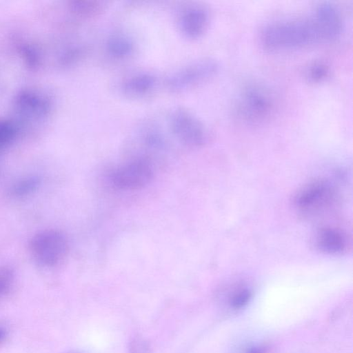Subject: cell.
I'll return each instance as SVG.
<instances>
[{"label": "cell", "instance_id": "cell-18", "mask_svg": "<svg viewBox=\"0 0 353 353\" xmlns=\"http://www.w3.org/2000/svg\"><path fill=\"white\" fill-rule=\"evenodd\" d=\"M329 74V68L323 62L316 61L308 66L306 77L312 83H319L324 80Z\"/></svg>", "mask_w": 353, "mask_h": 353}, {"label": "cell", "instance_id": "cell-17", "mask_svg": "<svg viewBox=\"0 0 353 353\" xmlns=\"http://www.w3.org/2000/svg\"><path fill=\"white\" fill-rule=\"evenodd\" d=\"M14 279L15 272L10 265H0V297L7 294L10 291Z\"/></svg>", "mask_w": 353, "mask_h": 353}, {"label": "cell", "instance_id": "cell-10", "mask_svg": "<svg viewBox=\"0 0 353 353\" xmlns=\"http://www.w3.org/2000/svg\"><path fill=\"white\" fill-rule=\"evenodd\" d=\"M327 41L336 39L342 32L343 21L339 9L332 3L323 2L313 12Z\"/></svg>", "mask_w": 353, "mask_h": 353}, {"label": "cell", "instance_id": "cell-14", "mask_svg": "<svg viewBox=\"0 0 353 353\" xmlns=\"http://www.w3.org/2000/svg\"><path fill=\"white\" fill-rule=\"evenodd\" d=\"M71 12L83 19L96 17L105 10L106 3L97 0H74L69 4Z\"/></svg>", "mask_w": 353, "mask_h": 353}, {"label": "cell", "instance_id": "cell-15", "mask_svg": "<svg viewBox=\"0 0 353 353\" xmlns=\"http://www.w3.org/2000/svg\"><path fill=\"white\" fill-rule=\"evenodd\" d=\"M39 185L40 179L37 176H26L15 181L11 186L9 192L12 196L21 198L33 193Z\"/></svg>", "mask_w": 353, "mask_h": 353}, {"label": "cell", "instance_id": "cell-5", "mask_svg": "<svg viewBox=\"0 0 353 353\" xmlns=\"http://www.w3.org/2000/svg\"><path fill=\"white\" fill-rule=\"evenodd\" d=\"M168 126L173 137L185 146L197 148L207 141L208 132L206 127L185 108H179L171 112Z\"/></svg>", "mask_w": 353, "mask_h": 353}, {"label": "cell", "instance_id": "cell-8", "mask_svg": "<svg viewBox=\"0 0 353 353\" xmlns=\"http://www.w3.org/2000/svg\"><path fill=\"white\" fill-rule=\"evenodd\" d=\"M14 105L17 112L25 118H42L48 115L51 109V103L48 97L31 90L18 93Z\"/></svg>", "mask_w": 353, "mask_h": 353}, {"label": "cell", "instance_id": "cell-20", "mask_svg": "<svg viewBox=\"0 0 353 353\" xmlns=\"http://www.w3.org/2000/svg\"><path fill=\"white\" fill-rule=\"evenodd\" d=\"M148 345L145 341L141 340L134 341L131 345L132 353H146Z\"/></svg>", "mask_w": 353, "mask_h": 353}, {"label": "cell", "instance_id": "cell-7", "mask_svg": "<svg viewBox=\"0 0 353 353\" xmlns=\"http://www.w3.org/2000/svg\"><path fill=\"white\" fill-rule=\"evenodd\" d=\"M153 168L148 158L137 157L120 166L112 174L111 180L121 190H134L148 185L153 176Z\"/></svg>", "mask_w": 353, "mask_h": 353}, {"label": "cell", "instance_id": "cell-19", "mask_svg": "<svg viewBox=\"0 0 353 353\" xmlns=\"http://www.w3.org/2000/svg\"><path fill=\"white\" fill-rule=\"evenodd\" d=\"M252 292L249 289H243L237 292L231 299L230 304L233 308L243 307L250 301Z\"/></svg>", "mask_w": 353, "mask_h": 353}, {"label": "cell", "instance_id": "cell-3", "mask_svg": "<svg viewBox=\"0 0 353 353\" xmlns=\"http://www.w3.org/2000/svg\"><path fill=\"white\" fill-rule=\"evenodd\" d=\"M28 248L31 256L37 263L43 267L52 268L58 265L66 256L68 241L62 232L46 229L31 237Z\"/></svg>", "mask_w": 353, "mask_h": 353}, {"label": "cell", "instance_id": "cell-11", "mask_svg": "<svg viewBox=\"0 0 353 353\" xmlns=\"http://www.w3.org/2000/svg\"><path fill=\"white\" fill-rule=\"evenodd\" d=\"M314 242L319 250L329 254H341L347 251L349 245L346 234L332 226H325L318 230Z\"/></svg>", "mask_w": 353, "mask_h": 353}, {"label": "cell", "instance_id": "cell-2", "mask_svg": "<svg viewBox=\"0 0 353 353\" xmlns=\"http://www.w3.org/2000/svg\"><path fill=\"white\" fill-rule=\"evenodd\" d=\"M274 108L275 98L272 91L257 81L245 83L234 103V112L238 119L250 125L267 121L272 115Z\"/></svg>", "mask_w": 353, "mask_h": 353}, {"label": "cell", "instance_id": "cell-12", "mask_svg": "<svg viewBox=\"0 0 353 353\" xmlns=\"http://www.w3.org/2000/svg\"><path fill=\"white\" fill-rule=\"evenodd\" d=\"M156 77L150 72H139L127 78L121 84L123 94L130 97H141L150 93L156 87Z\"/></svg>", "mask_w": 353, "mask_h": 353}, {"label": "cell", "instance_id": "cell-23", "mask_svg": "<svg viewBox=\"0 0 353 353\" xmlns=\"http://www.w3.org/2000/svg\"><path fill=\"white\" fill-rule=\"evenodd\" d=\"M69 353H81V352H69Z\"/></svg>", "mask_w": 353, "mask_h": 353}, {"label": "cell", "instance_id": "cell-22", "mask_svg": "<svg viewBox=\"0 0 353 353\" xmlns=\"http://www.w3.org/2000/svg\"><path fill=\"white\" fill-rule=\"evenodd\" d=\"M248 353H264V349L261 347H255L250 349Z\"/></svg>", "mask_w": 353, "mask_h": 353}, {"label": "cell", "instance_id": "cell-21", "mask_svg": "<svg viewBox=\"0 0 353 353\" xmlns=\"http://www.w3.org/2000/svg\"><path fill=\"white\" fill-rule=\"evenodd\" d=\"M7 331L3 327L0 326V343H1L6 338Z\"/></svg>", "mask_w": 353, "mask_h": 353}, {"label": "cell", "instance_id": "cell-13", "mask_svg": "<svg viewBox=\"0 0 353 353\" xmlns=\"http://www.w3.org/2000/svg\"><path fill=\"white\" fill-rule=\"evenodd\" d=\"M108 54L114 59H123L130 56L134 50L133 40L123 34H114L106 41Z\"/></svg>", "mask_w": 353, "mask_h": 353}, {"label": "cell", "instance_id": "cell-6", "mask_svg": "<svg viewBox=\"0 0 353 353\" xmlns=\"http://www.w3.org/2000/svg\"><path fill=\"white\" fill-rule=\"evenodd\" d=\"M218 62L204 58L185 65L172 73L166 79L168 88L181 92L192 88L214 77L219 71Z\"/></svg>", "mask_w": 353, "mask_h": 353}, {"label": "cell", "instance_id": "cell-4", "mask_svg": "<svg viewBox=\"0 0 353 353\" xmlns=\"http://www.w3.org/2000/svg\"><path fill=\"white\" fill-rule=\"evenodd\" d=\"M336 190L324 179L312 181L301 187L294 196V204L305 216H316L332 206L336 199Z\"/></svg>", "mask_w": 353, "mask_h": 353}, {"label": "cell", "instance_id": "cell-1", "mask_svg": "<svg viewBox=\"0 0 353 353\" xmlns=\"http://www.w3.org/2000/svg\"><path fill=\"white\" fill-rule=\"evenodd\" d=\"M260 38L265 49L274 51L296 49L327 41L313 13L308 18L272 22L262 30Z\"/></svg>", "mask_w": 353, "mask_h": 353}, {"label": "cell", "instance_id": "cell-16", "mask_svg": "<svg viewBox=\"0 0 353 353\" xmlns=\"http://www.w3.org/2000/svg\"><path fill=\"white\" fill-rule=\"evenodd\" d=\"M16 125L10 121L0 120V152L7 148L17 137Z\"/></svg>", "mask_w": 353, "mask_h": 353}, {"label": "cell", "instance_id": "cell-9", "mask_svg": "<svg viewBox=\"0 0 353 353\" xmlns=\"http://www.w3.org/2000/svg\"><path fill=\"white\" fill-rule=\"evenodd\" d=\"M209 22L208 12L199 6H191L185 8L179 19L181 32L189 39L201 37L205 32Z\"/></svg>", "mask_w": 353, "mask_h": 353}]
</instances>
